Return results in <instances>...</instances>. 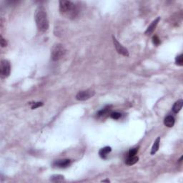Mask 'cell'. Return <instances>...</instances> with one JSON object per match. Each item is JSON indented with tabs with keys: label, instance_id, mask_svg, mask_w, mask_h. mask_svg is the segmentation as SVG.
<instances>
[{
	"label": "cell",
	"instance_id": "277c9868",
	"mask_svg": "<svg viewBox=\"0 0 183 183\" xmlns=\"http://www.w3.org/2000/svg\"><path fill=\"white\" fill-rule=\"evenodd\" d=\"M11 67L9 61L6 59H2L1 61V66H0V74L2 78H6L10 75Z\"/></svg>",
	"mask_w": 183,
	"mask_h": 183
},
{
	"label": "cell",
	"instance_id": "30bf717a",
	"mask_svg": "<svg viewBox=\"0 0 183 183\" xmlns=\"http://www.w3.org/2000/svg\"><path fill=\"white\" fill-rule=\"evenodd\" d=\"M164 124L167 127H172L174 124V118L171 115L167 116L164 119Z\"/></svg>",
	"mask_w": 183,
	"mask_h": 183
},
{
	"label": "cell",
	"instance_id": "9c48e42d",
	"mask_svg": "<svg viewBox=\"0 0 183 183\" xmlns=\"http://www.w3.org/2000/svg\"><path fill=\"white\" fill-rule=\"evenodd\" d=\"M111 151L112 148L110 147H104L99 151V154H100V156L102 159H105L107 154H108Z\"/></svg>",
	"mask_w": 183,
	"mask_h": 183
},
{
	"label": "cell",
	"instance_id": "52a82bcc",
	"mask_svg": "<svg viewBox=\"0 0 183 183\" xmlns=\"http://www.w3.org/2000/svg\"><path fill=\"white\" fill-rule=\"evenodd\" d=\"M71 160H68V159H66V160H57V161L55 162H54V166L57 167H60V168H65V167H67L70 164Z\"/></svg>",
	"mask_w": 183,
	"mask_h": 183
},
{
	"label": "cell",
	"instance_id": "ffe728a7",
	"mask_svg": "<svg viewBox=\"0 0 183 183\" xmlns=\"http://www.w3.org/2000/svg\"><path fill=\"white\" fill-rule=\"evenodd\" d=\"M43 102H35L33 104V105L32 106V110H35V109H36V108H37V107H41V106H42L43 105Z\"/></svg>",
	"mask_w": 183,
	"mask_h": 183
},
{
	"label": "cell",
	"instance_id": "d6986e66",
	"mask_svg": "<svg viewBox=\"0 0 183 183\" xmlns=\"http://www.w3.org/2000/svg\"><path fill=\"white\" fill-rule=\"evenodd\" d=\"M152 42L154 45H159L160 44V40L157 35H154L152 37Z\"/></svg>",
	"mask_w": 183,
	"mask_h": 183
},
{
	"label": "cell",
	"instance_id": "8fae6325",
	"mask_svg": "<svg viewBox=\"0 0 183 183\" xmlns=\"http://www.w3.org/2000/svg\"><path fill=\"white\" fill-rule=\"evenodd\" d=\"M183 104V100H179L176 102L174 104L172 107V111L174 113H178L181 110Z\"/></svg>",
	"mask_w": 183,
	"mask_h": 183
},
{
	"label": "cell",
	"instance_id": "6da1fadb",
	"mask_svg": "<svg viewBox=\"0 0 183 183\" xmlns=\"http://www.w3.org/2000/svg\"><path fill=\"white\" fill-rule=\"evenodd\" d=\"M36 25L40 32H45L49 29V19L46 9L43 6H39L35 12Z\"/></svg>",
	"mask_w": 183,
	"mask_h": 183
},
{
	"label": "cell",
	"instance_id": "7c38bea8",
	"mask_svg": "<svg viewBox=\"0 0 183 183\" xmlns=\"http://www.w3.org/2000/svg\"><path fill=\"white\" fill-rule=\"evenodd\" d=\"M160 137H158L157 139H156L155 141H154V144H153L152 145V147L151 152H150V154H151L152 155L154 154L157 151H158L159 147H160Z\"/></svg>",
	"mask_w": 183,
	"mask_h": 183
},
{
	"label": "cell",
	"instance_id": "ba28073f",
	"mask_svg": "<svg viewBox=\"0 0 183 183\" xmlns=\"http://www.w3.org/2000/svg\"><path fill=\"white\" fill-rule=\"evenodd\" d=\"M160 17H158L157 19H154V20L153 21L151 24H150V25L148 27H147V30H146V32H145L146 35H150V34L152 33L153 31L155 29L156 27H157V24H158V22H160Z\"/></svg>",
	"mask_w": 183,
	"mask_h": 183
},
{
	"label": "cell",
	"instance_id": "9a60e30c",
	"mask_svg": "<svg viewBox=\"0 0 183 183\" xmlns=\"http://www.w3.org/2000/svg\"><path fill=\"white\" fill-rule=\"evenodd\" d=\"M110 107H109L108 106V107H105V108L102 109V110H100V111L97 113V115L98 116V117H103V116H104L105 114H107V113L110 112Z\"/></svg>",
	"mask_w": 183,
	"mask_h": 183
},
{
	"label": "cell",
	"instance_id": "7a4b0ae2",
	"mask_svg": "<svg viewBox=\"0 0 183 183\" xmlns=\"http://www.w3.org/2000/svg\"><path fill=\"white\" fill-rule=\"evenodd\" d=\"M59 12L61 15L69 19H75L79 13L77 7L71 1H59Z\"/></svg>",
	"mask_w": 183,
	"mask_h": 183
},
{
	"label": "cell",
	"instance_id": "8992f818",
	"mask_svg": "<svg viewBox=\"0 0 183 183\" xmlns=\"http://www.w3.org/2000/svg\"><path fill=\"white\" fill-rule=\"evenodd\" d=\"M112 39H113V43H114V47H115L116 50L117 52H118L119 54L120 55H123L124 57H128L129 56V52L127 50V49H126L125 47L122 46L118 41L117 40L114 36H112Z\"/></svg>",
	"mask_w": 183,
	"mask_h": 183
},
{
	"label": "cell",
	"instance_id": "44dd1931",
	"mask_svg": "<svg viewBox=\"0 0 183 183\" xmlns=\"http://www.w3.org/2000/svg\"><path fill=\"white\" fill-rule=\"evenodd\" d=\"M0 43H1V46H2V47H7V41L5 40L3 37H2V36H1V40H0Z\"/></svg>",
	"mask_w": 183,
	"mask_h": 183
},
{
	"label": "cell",
	"instance_id": "e0dca14e",
	"mask_svg": "<svg viewBox=\"0 0 183 183\" xmlns=\"http://www.w3.org/2000/svg\"><path fill=\"white\" fill-rule=\"evenodd\" d=\"M139 150V147H134V148H131L129 151V156H134L137 153Z\"/></svg>",
	"mask_w": 183,
	"mask_h": 183
},
{
	"label": "cell",
	"instance_id": "5bb4252c",
	"mask_svg": "<svg viewBox=\"0 0 183 183\" xmlns=\"http://www.w3.org/2000/svg\"><path fill=\"white\" fill-rule=\"evenodd\" d=\"M64 180V176L61 174H55L52 175L50 178V181L53 182H60Z\"/></svg>",
	"mask_w": 183,
	"mask_h": 183
},
{
	"label": "cell",
	"instance_id": "7402d4cb",
	"mask_svg": "<svg viewBox=\"0 0 183 183\" xmlns=\"http://www.w3.org/2000/svg\"><path fill=\"white\" fill-rule=\"evenodd\" d=\"M102 182H110V180H102Z\"/></svg>",
	"mask_w": 183,
	"mask_h": 183
},
{
	"label": "cell",
	"instance_id": "4fadbf2b",
	"mask_svg": "<svg viewBox=\"0 0 183 183\" xmlns=\"http://www.w3.org/2000/svg\"><path fill=\"white\" fill-rule=\"evenodd\" d=\"M139 160V157L137 156H129L128 158L126 160L125 163L127 165H133L135 163H137Z\"/></svg>",
	"mask_w": 183,
	"mask_h": 183
},
{
	"label": "cell",
	"instance_id": "2e32d148",
	"mask_svg": "<svg viewBox=\"0 0 183 183\" xmlns=\"http://www.w3.org/2000/svg\"><path fill=\"white\" fill-rule=\"evenodd\" d=\"M175 63L178 66H182L183 65V55H180L176 57L175 58Z\"/></svg>",
	"mask_w": 183,
	"mask_h": 183
},
{
	"label": "cell",
	"instance_id": "3957f363",
	"mask_svg": "<svg viewBox=\"0 0 183 183\" xmlns=\"http://www.w3.org/2000/svg\"><path fill=\"white\" fill-rule=\"evenodd\" d=\"M66 54V49L61 44H56L51 49V59L53 61H58L62 59Z\"/></svg>",
	"mask_w": 183,
	"mask_h": 183
},
{
	"label": "cell",
	"instance_id": "ac0fdd59",
	"mask_svg": "<svg viewBox=\"0 0 183 183\" xmlns=\"http://www.w3.org/2000/svg\"><path fill=\"white\" fill-rule=\"evenodd\" d=\"M110 117L114 120H118L121 117V114L120 112H112L110 114Z\"/></svg>",
	"mask_w": 183,
	"mask_h": 183
},
{
	"label": "cell",
	"instance_id": "5b68a950",
	"mask_svg": "<svg viewBox=\"0 0 183 183\" xmlns=\"http://www.w3.org/2000/svg\"><path fill=\"white\" fill-rule=\"evenodd\" d=\"M94 94H95V92L94 90H91V89L80 91L76 95V99L79 101H85V100H87L91 97H92Z\"/></svg>",
	"mask_w": 183,
	"mask_h": 183
}]
</instances>
